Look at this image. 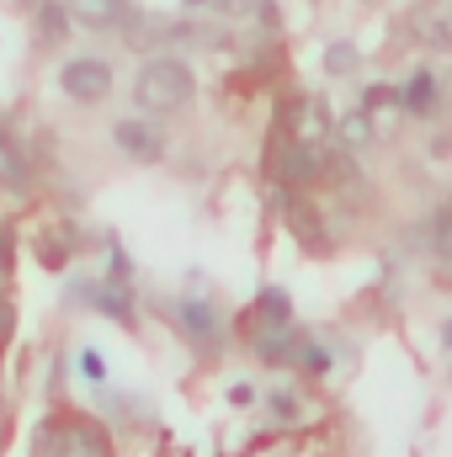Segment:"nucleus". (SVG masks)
I'll list each match as a JSON object with an SVG mask.
<instances>
[{
  "label": "nucleus",
  "mask_w": 452,
  "mask_h": 457,
  "mask_svg": "<svg viewBox=\"0 0 452 457\" xmlns=\"http://www.w3.org/2000/svg\"><path fill=\"white\" fill-rule=\"evenodd\" d=\"M293 144H309V149H331L336 144V117L325 112L320 96H298L293 102Z\"/></svg>",
  "instance_id": "obj_5"
},
{
  "label": "nucleus",
  "mask_w": 452,
  "mask_h": 457,
  "mask_svg": "<svg viewBox=\"0 0 452 457\" xmlns=\"http://www.w3.org/2000/svg\"><path fill=\"white\" fill-rule=\"evenodd\" d=\"M325 70H331V75H351V70H356V48H351V43H331V48H325Z\"/></svg>",
  "instance_id": "obj_13"
},
{
  "label": "nucleus",
  "mask_w": 452,
  "mask_h": 457,
  "mask_svg": "<svg viewBox=\"0 0 452 457\" xmlns=\"http://www.w3.org/2000/svg\"><path fill=\"white\" fill-rule=\"evenodd\" d=\"M96 303H102V314H113V320H133V303H128V282H117V277H107L102 287H96Z\"/></svg>",
  "instance_id": "obj_12"
},
{
  "label": "nucleus",
  "mask_w": 452,
  "mask_h": 457,
  "mask_svg": "<svg viewBox=\"0 0 452 457\" xmlns=\"http://www.w3.org/2000/svg\"><path fill=\"white\" fill-rule=\"evenodd\" d=\"M11 271V228H0V277Z\"/></svg>",
  "instance_id": "obj_16"
},
{
  "label": "nucleus",
  "mask_w": 452,
  "mask_h": 457,
  "mask_svg": "<svg viewBox=\"0 0 452 457\" xmlns=\"http://www.w3.org/2000/svg\"><path fill=\"white\" fill-rule=\"evenodd\" d=\"M70 250H75V234H70V228H48V234H38V261H43V266H64Z\"/></svg>",
  "instance_id": "obj_11"
},
{
  "label": "nucleus",
  "mask_w": 452,
  "mask_h": 457,
  "mask_svg": "<svg viewBox=\"0 0 452 457\" xmlns=\"http://www.w3.org/2000/svg\"><path fill=\"white\" fill-rule=\"evenodd\" d=\"M187 5H229V0H187Z\"/></svg>",
  "instance_id": "obj_18"
},
{
  "label": "nucleus",
  "mask_w": 452,
  "mask_h": 457,
  "mask_svg": "<svg viewBox=\"0 0 452 457\" xmlns=\"http://www.w3.org/2000/svg\"><path fill=\"white\" fill-rule=\"evenodd\" d=\"M336 144H340V149H351V154L372 149V144H378V117L356 102V107H351V112L336 122Z\"/></svg>",
  "instance_id": "obj_9"
},
{
  "label": "nucleus",
  "mask_w": 452,
  "mask_h": 457,
  "mask_svg": "<svg viewBox=\"0 0 452 457\" xmlns=\"http://www.w3.org/2000/svg\"><path fill=\"white\" fill-rule=\"evenodd\" d=\"M70 16H80V27H91V32H122V21L133 11L122 0H70Z\"/></svg>",
  "instance_id": "obj_8"
},
{
  "label": "nucleus",
  "mask_w": 452,
  "mask_h": 457,
  "mask_svg": "<svg viewBox=\"0 0 452 457\" xmlns=\"http://www.w3.org/2000/svg\"><path fill=\"white\" fill-rule=\"evenodd\" d=\"M32 457H113L107 447V431L80 420V415H54L38 426V447Z\"/></svg>",
  "instance_id": "obj_2"
},
{
  "label": "nucleus",
  "mask_w": 452,
  "mask_h": 457,
  "mask_svg": "<svg viewBox=\"0 0 452 457\" xmlns=\"http://www.w3.org/2000/svg\"><path fill=\"white\" fill-rule=\"evenodd\" d=\"M410 27H415V37H421L426 48L452 54V5H442V0L415 5V11H410Z\"/></svg>",
  "instance_id": "obj_6"
},
{
  "label": "nucleus",
  "mask_w": 452,
  "mask_h": 457,
  "mask_svg": "<svg viewBox=\"0 0 452 457\" xmlns=\"http://www.w3.org/2000/svg\"><path fill=\"white\" fill-rule=\"evenodd\" d=\"M399 107L410 117H431L437 107H442V86H437V75L431 70H415L405 86H399Z\"/></svg>",
  "instance_id": "obj_7"
},
{
  "label": "nucleus",
  "mask_w": 452,
  "mask_h": 457,
  "mask_svg": "<svg viewBox=\"0 0 452 457\" xmlns=\"http://www.w3.org/2000/svg\"><path fill=\"white\" fill-rule=\"evenodd\" d=\"M59 91H64L70 102H80V107H96V102H107V91H113V64H107V59H70V64L59 70Z\"/></svg>",
  "instance_id": "obj_3"
},
{
  "label": "nucleus",
  "mask_w": 452,
  "mask_h": 457,
  "mask_svg": "<svg viewBox=\"0 0 452 457\" xmlns=\"http://www.w3.org/2000/svg\"><path fill=\"white\" fill-rule=\"evenodd\" d=\"M442 336H448V345H452V325H448V330H442Z\"/></svg>",
  "instance_id": "obj_19"
},
{
  "label": "nucleus",
  "mask_w": 452,
  "mask_h": 457,
  "mask_svg": "<svg viewBox=\"0 0 452 457\" xmlns=\"http://www.w3.org/2000/svg\"><path fill=\"white\" fill-rule=\"evenodd\" d=\"M272 415L277 420H293V394H272Z\"/></svg>",
  "instance_id": "obj_15"
},
{
  "label": "nucleus",
  "mask_w": 452,
  "mask_h": 457,
  "mask_svg": "<svg viewBox=\"0 0 452 457\" xmlns=\"http://www.w3.org/2000/svg\"><path fill=\"white\" fill-rule=\"evenodd\" d=\"M64 16H70V11H64V5H43V43H54V37H59V32H64V27H70V21H64Z\"/></svg>",
  "instance_id": "obj_14"
},
{
  "label": "nucleus",
  "mask_w": 452,
  "mask_h": 457,
  "mask_svg": "<svg viewBox=\"0 0 452 457\" xmlns=\"http://www.w3.org/2000/svg\"><path fill=\"white\" fill-rule=\"evenodd\" d=\"M113 138H117V149L128 160H138V165H160L165 160V133L155 122H144V117H122L113 128Z\"/></svg>",
  "instance_id": "obj_4"
},
{
  "label": "nucleus",
  "mask_w": 452,
  "mask_h": 457,
  "mask_svg": "<svg viewBox=\"0 0 452 457\" xmlns=\"http://www.w3.org/2000/svg\"><path fill=\"white\" fill-rule=\"evenodd\" d=\"M192 91H197V80H192V70H187L176 54L144 59V70H138V80H133V102H138L144 112H155V117L181 112V107L192 102Z\"/></svg>",
  "instance_id": "obj_1"
},
{
  "label": "nucleus",
  "mask_w": 452,
  "mask_h": 457,
  "mask_svg": "<svg viewBox=\"0 0 452 457\" xmlns=\"http://www.w3.org/2000/svg\"><path fill=\"white\" fill-rule=\"evenodd\" d=\"M367 5H378V0H367Z\"/></svg>",
  "instance_id": "obj_20"
},
{
  "label": "nucleus",
  "mask_w": 452,
  "mask_h": 457,
  "mask_svg": "<svg viewBox=\"0 0 452 457\" xmlns=\"http://www.w3.org/2000/svg\"><path fill=\"white\" fill-rule=\"evenodd\" d=\"M5 336H11V309L0 303V345H5Z\"/></svg>",
  "instance_id": "obj_17"
},
{
  "label": "nucleus",
  "mask_w": 452,
  "mask_h": 457,
  "mask_svg": "<svg viewBox=\"0 0 452 457\" xmlns=\"http://www.w3.org/2000/svg\"><path fill=\"white\" fill-rule=\"evenodd\" d=\"M176 325H181L197 345H219V314H213L208 303H197V298L176 303Z\"/></svg>",
  "instance_id": "obj_10"
}]
</instances>
